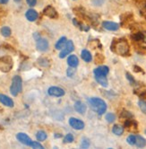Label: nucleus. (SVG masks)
<instances>
[{
    "instance_id": "obj_1",
    "label": "nucleus",
    "mask_w": 146,
    "mask_h": 149,
    "mask_svg": "<svg viewBox=\"0 0 146 149\" xmlns=\"http://www.w3.org/2000/svg\"><path fill=\"white\" fill-rule=\"evenodd\" d=\"M110 49L114 53L118 54L120 56H127L130 50L128 42L124 39L113 40Z\"/></svg>"
},
{
    "instance_id": "obj_2",
    "label": "nucleus",
    "mask_w": 146,
    "mask_h": 149,
    "mask_svg": "<svg viewBox=\"0 0 146 149\" xmlns=\"http://www.w3.org/2000/svg\"><path fill=\"white\" fill-rule=\"evenodd\" d=\"M88 102L93 111H95L99 115H103L107 111V103L100 98L92 97L88 100Z\"/></svg>"
},
{
    "instance_id": "obj_3",
    "label": "nucleus",
    "mask_w": 146,
    "mask_h": 149,
    "mask_svg": "<svg viewBox=\"0 0 146 149\" xmlns=\"http://www.w3.org/2000/svg\"><path fill=\"white\" fill-rule=\"evenodd\" d=\"M23 90V80L20 76H15L12 79V84L10 86V93L13 96L17 95Z\"/></svg>"
},
{
    "instance_id": "obj_4",
    "label": "nucleus",
    "mask_w": 146,
    "mask_h": 149,
    "mask_svg": "<svg viewBox=\"0 0 146 149\" xmlns=\"http://www.w3.org/2000/svg\"><path fill=\"white\" fill-rule=\"evenodd\" d=\"M14 66L13 58L10 56H4L0 58V71L7 73L11 71Z\"/></svg>"
},
{
    "instance_id": "obj_5",
    "label": "nucleus",
    "mask_w": 146,
    "mask_h": 149,
    "mask_svg": "<svg viewBox=\"0 0 146 149\" xmlns=\"http://www.w3.org/2000/svg\"><path fill=\"white\" fill-rule=\"evenodd\" d=\"M75 49V45H74V42L72 40H67L66 43L65 45V47L62 49V51L60 52L59 54V58H66L67 55H69L71 52H73Z\"/></svg>"
},
{
    "instance_id": "obj_6",
    "label": "nucleus",
    "mask_w": 146,
    "mask_h": 149,
    "mask_svg": "<svg viewBox=\"0 0 146 149\" xmlns=\"http://www.w3.org/2000/svg\"><path fill=\"white\" fill-rule=\"evenodd\" d=\"M69 122V125L73 127V129H75L76 130H82L84 129V122L82 120H79V119H76V118H74V117H72V118L69 119L68 120Z\"/></svg>"
},
{
    "instance_id": "obj_7",
    "label": "nucleus",
    "mask_w": 146,
    "mask_h": 149,
    "mask_svg": "<svg viewBox=\"0 0 146 149\" xmlns=\"http://www.w3.org/2000/svg\"><path fill=\"white\" fill-rule=\"evenodd\" d=\"M48 93L50 96H54V97H61L65 95V91L64 89H62L57 86H51L48 90Z\"/></svg>"
},
{
    "instance_id": "obj_8",
    "label": "nucleus",
    "mask_w": 146,
    "mask_h": 149,
    "mask_svg": "<svg viewBox=\"0 0 146 149\" xmlns=\"http://www.w3.org/2000/svg\"><path fill=\"white\" fill-rule=\"evenodd\" d=\"M48 41L44 39V38H39V40H37V42H36V48L40 52H44L46 50H48Z\"/></svg>"
},
{
    "instance_id": "obj_9",
    "label": "nucleus",
    "mask_w": 146,
    "mask_h": 149,
    "mask_svg": "<svg viewBox=\"0 0 146 149\" xmlns=\"http://www.w3.org/2000/svg\"><path fill=\"white\" fill-rule=\"evenodd\" d=\"M16 138H17V140L20 142V143H22L23 145H24V146H30V144H32V142H33V140L30 139V137L27 135V134H25V133H18L17 135H16Z\"/></svg>"
},
{
    "instance_id": "obj_10",
    "label": "nucleus",
    "mask_w": 146,
    "mask_h": 149,
    "mask_svg": "<svg viewBox=\"0 0 146 149\" xmlns=\"http://www.w3.org/2000/svg\"><path fill=\"white\" fill-rule=\"evenodd\" d=\"M43 14L52 19H57L58 17V14L57 12V10L52 6H48L44 8L43 10Z\"/></svg>"
},
{
    "instance_id": "obj_11",
    "label": "nucleus",
    "mask_w": 146,
    "mask_h": 149,
    "mask_svg": "<svg viewBox=\"0 0 146 149\" xmlns=\"http://www.w3.org/2000/svg\"><path fill=\"white\" fill-rule=\"evenodd\" d=\"M102 27L108 31H115L119 29V24L114 22H109V21H104L102 23Z\"/></svg>"
},
{
    "instance_id": "obj_12",
    "label": "nucleus",
    "mask_w": 146,
    "mask_h": 149,
    "mask_svg": "<svg viewBox=\"0 0 146 149\" xmlns=\"http://www.w3.org/2000/svg\"><path fill=\"white\" fill-rule=\"evenodd\" d=\"M0 102L3 105L6 106V107H10V108L14 107V105H15L14 101L10 97H8L7 95L3 94V93H0Z\"/></svg>"
},
{
    "instance_id": "obj_13",
    "label": "nucleus",
    "mask_w": 146,
    "mask_h": 149,
    "mask_svg": "<svg viewBox=\"0 0 146 149\" xmlns=\"http://www.w3.org/2000/svg\"><path fill=\"white\" fill-rule=\"evenodd\" d=\"M25 17L29 22H35L39 17V14L34 9H29L25 13Z\"/></svg>"
},
{
    "instance_id": "obj_14",
    "label": "nucleus",
    "mask_w": 146,
    "mask_h": 149,
    "mask_svg": "<svg viewBox=\"0 0 146 149\" xmlns=\"http://www.w3.org/2000/svg\"><path fill=\"white\" fill-rule=\"evenodd\" d=\"M109 68L107 66H100L93 71L94 76H101V77H106L109 74Z\"/></svg>"
},
{
    "instance_id": "obj_15",
    "label": "nucleus",
    "mask_w": 146,
    "mask_h": 149,
    "mask_svg": "<svg viewBox=\"0 0 146 149\" xmlns=\"http://www.w3.org/2000/svg\"><path fill=\"white\" fill-rule=\"evenodd\" d=\"M139 148H143L144 146H146V139L144 137H143L142 136L139 135H135V139H134V146Z\"/></svg>"
},
{
    "instance_id": "obj_16",
    "label": "nucleus",
    "mask_w": 146,
    "mask_h": 149,
    "mask_svg": "<svg viewBox=\"0 0 146 149\" xmlns=\"http://www.w3.org/2000/svg\"><path fill=\"white\" fill-rule=\"evenodd\" d=\"M75 109L77 112H79L80 114H84L86 112V105L83 103L81 101H77L75 103Z\"/></svg>"
},
{
    "instance_id": "obj_17",
    "label": "nucleus",
    "mask_w": 146,
    "mask_h": 149,
    "mask_svg": "<svg viewBox=\"0 0 146 149\" xmlns=\"http://www.w3.org/2000/svg\"><path fill=\"white\" fill-rule=\"evenodd\" d=\"M67 64H68L69 67L76 68L79 65L78 58L75 55H71V56H69V58H67Z\"/></svg>"
},
{
    "instance_id": "obj_18",
    "label": "nucleus",
    "mask_w": 146,
    "mask_h": 149,
    "mask_svg": "<svg viewBox=\"0 0 146 149\" xmlns=\"http://www.w3.org/2000/svg\"><path fill=\"white\" fill-rule=\"evenodd\" d=\"M81 57H82V58L83 60H84L85 62H87V63L91 62V59H92V56H91V52H90L89 50H87V49H83V50H82Z\"/></svg>"
},
{
    "instance_id": "obj_19",
    "label": "nucleus",
    "mask_w": 146,
    "mask_h": 149,
    "mask_svg": "<svg viewBox=\"0 0 146 149\" xmlns=\"http://www.w3.org/2000/svg\"><path fill=\"white\" fill-rule=\"evenodd\" d=\"M96 81L103 87H107L109 86V82L106 77H101V76H95Z\"/></svg>"
},
{
    "instance_id": "obj_20",
    "label": "nucleus",
    "mask_w": 146,
    "mask_h": 149,
    "mask_svg": "<svg viewBox=\"0 0 146 149\" xmlns=\"http://www.w3.org/2000/svg\"><path fill=\"white\" fill-rule=\"evenodd\" d=\"M112 132L116 136H122L124 133V127L120 125H114L112 127Z\"/></svg>"
},
{
    "instance_id": "obj_21",
    "label": "nucleus",
    "mask_w": 146,
    "mask_h": 149,
    "mask_svg": "<svg viewBox=\"0 0 146 149\" xmlns=\"http://www.w3.org/2000/svg\"><path fill=\"white\" fill-rule=\"evenodd\" d=\"M66 41H67V39L66 38V37H62V38H60L58 40H57V42L56 43V46H55V48L57 49H62L64 47H65V45H66Z\"/></svg>"
},
{
    "instance_id": "obj_22",
    "label": "nucleus",
    "mask_w": 146,
    "mask_h": 149,
    "mask_svg": "<svg viewBox=\"0 0 146 149\" xmlns=\"http://www.w3.org/2000/svg\"><path fill=\"white\" fill-rule=\"evenodd\" d=\"M120 118L124 119L125 120H131V119H134V115L128 111L123 110L121 111V113H120Z\"/></svg>"
},
{
    "instance_id": "obj_23",
    "label": "nucleus",
    "mask_w": 146,
    "mask_h": 149,
    "mask_svg": "<svg viewBox=\"0 0 146 149\" xmlns=\"http://www.w3.org/2000/svg\"><path fill=\"white\" fill-rule=\"evenodd\" d=\"M131 38L135 40V41H140V40H143L144 41V39H145V33H134L131 36Z\"/></svg>"
},
{
    "instance_id": "obj_24",
    "label": "nucleus",
    "mask_w": 146,
    "mask_h": 149,
    "mask_svg": "<svg viewBox=\"0 0 146 149\" xmlns=\"http://www.w3.org/2000/svg\"><path fill=\"white\" fill-rule=\"evenodd\" d=\"M47 137H48L47 133L43 130H39L36 134V138H37L38 141H44L47 139Z\"/></svg>"
},
{
    "instance_id": "obj_25",
    "label": "nucleus",
    "mask_w": 146,
    "mask_h": 149,
    "mask_svg": "<svg viewBox=\"0 0 146 149\" xmlns=\"http://www.w3.org/2000/svg\"><path fill=\"white\" fill-rule=\"evenodd\" d=\"M38 63L39 65H40L41 67H44V68H48L50 66V63L48 61V58H40L38 59Z\"/></svg>"
},
{
    "instance_id": "obj_26",
    "label": "nucleus",
    "mask_w": 146,
    "mask_h": 149,
    "mask_svg": "<svg viewBox=\"0 0 146 149\" xmlns=\"http://www.w3.org/2000/svg\"><path fill=\"white\" fill-rule=\"evenodd\" d=\"M11 33H12V31H11V29H10L8 26H4L1 29V34L4 37H6V38L9 37L10 35H11Z\"/></svg>"
},
{
    "instance_id": "obj_27",
    "label": "nucleus",
    "mask_w": 146,
    "mask_h": 149,
    "mask_svg": "<svg viewBox=\"0 0 146 149\" xmlns=\"http://www.w3.org/2000/svg\"><path fill=\"white\" fill-rule=\"evenodd\" d=\"M105 119L109 123H113L115 121V120H116V116H115V114L112 113V112H109V113L106 114Z\"/></svg>"
},
{
    "instance_id": "obj_28",
    "label": "nucleus",
    "mask_w": 146,
    "mask_h": 149,
    "mask_svg": "<svg viewBox=\"0 0 146 149\" xmlns=\"http://www.w3.org/2000/svg\"><path fill=\"white\" fill-rule=\"evenodd\" d=\"M138 106H139L140 110L142 111V112L144 113V114H146V101L140 100L138 102Z\"/></svg>"
},
{
    "instance_id": "obj_29",
    "label": "nucleus",
    "mask_w": 146,
    "mask_h": 149,
    "mask_svg": "<svg viewBox=\"0 0 146 149\" xmlns=\"http://www.w3.org/2000/svg\"><path fill=\"white\" fill-rule=\"evenodd\" d=\"M74 139H75L74 136H73L71 133H69V134H67V135L64 137V143H65V144L73 143V142H74Z\"/></svg>"
},
{
    "instance_id": "obj_30",
    "label": "nucleus",
    "mask_w": 146,
    "mask_h": 149,
    "mask_svg": "<svg viewBox=\"0 0 146 149\" xmlns=\"http://www.w3.org/2000/svg\"><path fill=\"white\" fill-rule=\"evenodd\" d=\"M91 145L90 140L88 139L87 137H83L82 140V144H81V147L82 148H88Z\"/></svg>"
},
{
    "instance_id": "obj_31",
    "label": "nucleus",
    "mask_w": 146,
    "mask_h": 149,
    "mask_svg": "<svg viewBox=\"0 0 146 149\" xmlns=\"http://www.w3.org/2000/svg\"><path fill=\"white\" fill-rule=\"evenodd\" d=\"M134 139H135V135H130L127 136V142L130 145V146H134Z\"/></svg>"
},
{
    "instance_id": "obj_32",
    "label": "nucleus",
    "mask_w": 146,
    "mask_h": 149,
    "mask_svg": "<svg viewBox=\"0 0 146 149\" xmlns=\"http://www.w3.org/2000/svg\"><path fill=\"white\" fill-rule=\"evenodd\" d=\"M104 59H105V58H104V56L102 54H96V56H95V62L96 63L100 64L104 61Z\"/></svg>"
},
{
    "instance_id": "obj_33",
    "label": "nucleus",
    "mask_w": 146,
    "mask_h": 149,
    "mask_svg": "<svg viewBox=\"0 0 146 149\" xmlns=\"http://www.w3.org/2000/svg\"><path fill=\"white\" fill-rule=\"evenodd\" d=\"M104 2H105V0H91L92 5L95 6H101Z\"/></svg>"
},
{
    "instance_id": "obj_34",
    "label": "nucleus",
    "mask_w": 146,
    "mask_h": 149,
    "mask_svg": "<svg viewBox=\"0 0 146 149\" xmlns=\"http://www.w3.org/2000/svg\"><path fill=\"white\" fill-rule=\"evenodd\" d=\"M30 147H33V148H40V149H43L44 148V146L41 145L40 143H39V142H32V144H30Z\"/></svg>"
},
{
    "instance_id": "obj_35",
    "label": "nucleus",
    "mask_w": 146,
    "mask_h": 149,
    "mask_svg": "<svg viewBox=\"0 0 146 149\" xmlns=\"http://www.w3.org/2000/svg\"><path fill=\"white\" fill-rule=\"evenodd\" d=\"M126 76H127V80L129 81V83L131 84H135V80H134V78L132 77V74H129V73H127L126 74Z\"/></svg>"
},
{
    "instance_id": "obj_36",
    "label": "nucleus",
    "mask_w": 146,
    "mask_h": 149,
    "mask_svg": "<svg viewBox=\"0 0 146 149\" xmlns=\"http://www.w3.org/2000/svg\"><path fill=\"white\" fill-rule=\"evenodd\" d=\"M75 68L70 67V68L67 69V76H68L69 77H72L75 74Z\"/></svg>"
},
{
    "instance_id": "obj_37",
    "label": "nucleus",
    "mask_w": 146,
    "mask_h": 149,
    "mask_svg": "<svg viewBox=\"0 0 146 149\" xmlns=\"http://www.w3.org/2000/svg\"><path fill=\"white\" fill-rule=\"evenodd\" d=\"M26 2L30 6H34L37 4V0H26Z\"/></svg>"
},
{
    "instance_id": "obj_38",
    "label": "nucleus",
    "mask_w": 146,
    "mask_h": 149,
    "mask_svg": "<svg viewBox=\"0 0 146 149\" xmlns=\"http://www.w3.org/2000/svg\"><path fill=\"white\" fill-rule=\"evenodd\" d=\"M134 71L135 72H137V73H139V72H143V70H142V68H140V67H138V66H134Z\"/></svg>"
},
{
    "instance_id": "obj_39",
    "label": "nucleus",
    "mask_w": 146,
    "mask_h": 149,
    "mask_svg": "<svg viewBox=\"0 0 146 149\" xmlns=\"http://www.w3.org/2000/svg\"><path fill=\"white\" fill-rule=\"evenodd\" d=\"M33 37H34V39L37 40H39V38H40V36H39V34L38 33H35L34 34H33Z\"/></svg>"
},
{
    "instance_id": "obj_40",
    "label": "nucleus",
    "mask_w": 146,
    "mask_h": 149,
    "mask_svg": "<svg viewBox=\"0 0 146 149\" xmlns=\"http://www.w3.org/2000/svg\"><path fill=\"white\" fill-rule=\"evenodd\" d=\"M9 2V0H0V4L1 5H6Z\"/></svg>"
},
{
    "instance_id": "obj_41",
    "label": "nucleus",
    "mask_w": 146,
    "mask_h": 149,
    "mask_svg": "<svg viewBox=\"0 0 146 149\" xmlns=\"http://www.w3.org/2000/svg\"><path fill=\"white\" fill-rule=\"evenodd\" d=\"M14 1H15V3H20L21 1H22V0H14Z\"/></svg>"
},
{
    "instance_id": "obj_42",
    "label": "nucleus",
    "mask_w": 146,
    "mask_h": 149,
    "mask_svg": "<svg viewBox=\"0 0 146 149\" xmlns=\"http://www.w3.org/2000/svg\"><path fill=\"white\" fill-rule=\"evenodd\" d=\"M55 136H56V137H60V136H61V135H56Z\"/></svg>"
},
{
    "instance_id": "obj_43",
    "label": "nucleus",
    "mask_w": 146,
    "mask_h": 149,
    "mask_svg": "<svg viewBox=\"0 0 146 149\" xmlns=\"http://www.w3.org/2000/svg\"><path fill=\"white\" fill-rule=\"evenodd\" d=\"M145 133H146V130H145Z\"/></svg>"
}]
</instances>
